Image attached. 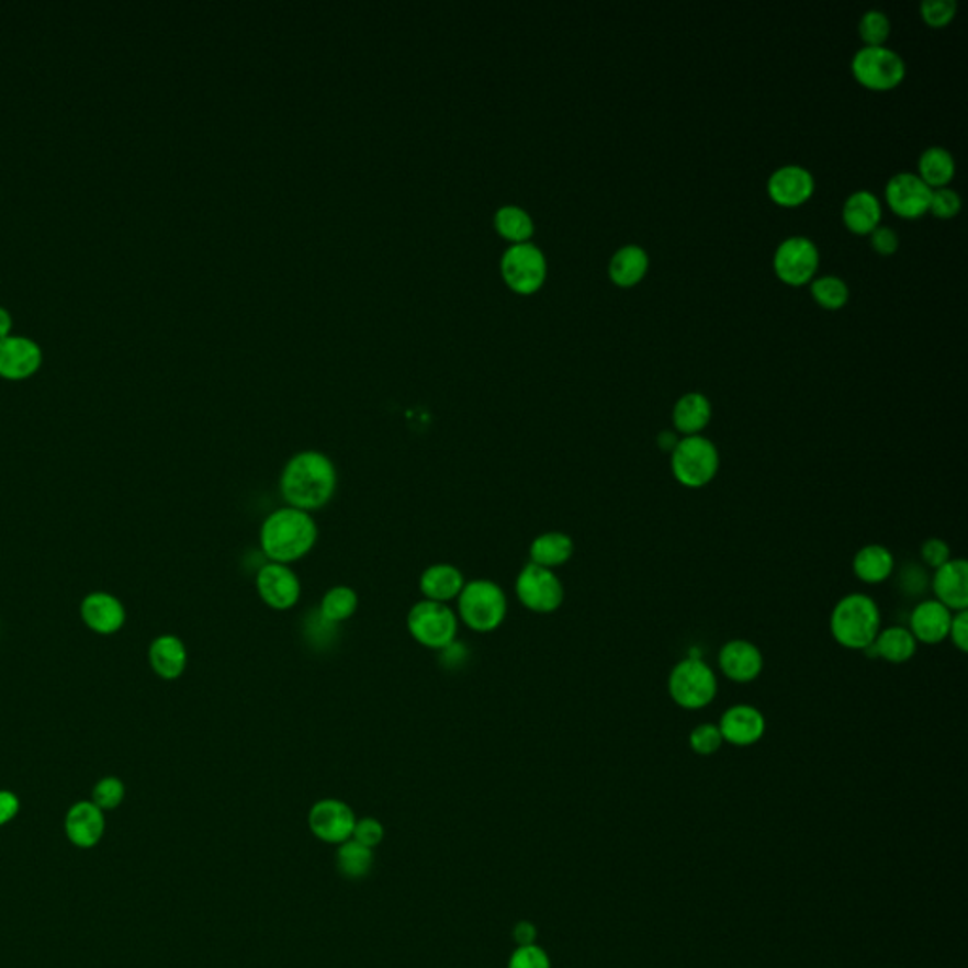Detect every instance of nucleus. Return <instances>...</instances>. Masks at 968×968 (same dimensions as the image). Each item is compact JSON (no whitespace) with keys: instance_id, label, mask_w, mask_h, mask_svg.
I'll list each match as a JSON object with an SVG mask.
<instances>
[{"instance_id":"obj_21","label":"nucleus","mask_w":968,"mask_h":968,"mask_svg":"<svg viewBox=\"0 0 968 968\" xmlns=\"http://www.w3.org/2000/svg\"><path fill=\"white\" fill-rule=\"evenodd\" d=\"M813 188V175L802 165H784L768 178V193L778 205H800L810 199Z\"/></svg>"},{"instance_id":"obj_46","label":"nucleus","mask_w":968,"mask_h":968,"mask_svg":"<svg viewBox=\"0 0 968 968\" xmlns=\"http://www.w3.org/2000/svg\"><path fill=\"white\" fill-rule=\"evenodd\" d=\"M441 655H439V662H441V666L443 668L457 669L460 666H464V662L470 659V651L465 645H462L460 641H452L449 648H444L443 651H439Z\"/></svg>"},{"instance_id":"obj_43","label":"nucleus","mask_w":968,"mask_h":968,"mask_svg":"<svg viewBox=\"0 0 968 968\" xmlns=\"http://www.w3.org/2000/svg\"><path fill=\"white\" fill-rule=\"evenodd\" d=\"M352 836H354V842L371 849V847H375L381 842L382 836H384V829H382L381 823L376 819H362V821L356 823Z\"/></svg>"},{"instance_id":"obj_13","label":"nucleus","mask_w":968,"mask_h":968,"mask_svg":"<svg viewBox=\"0 0 968 968\" xmlns=\"http://www.w3.org/2000/svg\"><path fill=\"white\" fill-rule=\"evenodd\" d=\"M819 267V250L815 243L802 235L781 240L774 254V269L779 279L787 284H804L812 279Z\"/></svg>"},{"instance_id":"obj_9","label":"nucleus","mask_w":968,"mask_h":968,"mask_svg":"<svg viewBox=\"0 0 968 968\" xmlns=\"http://www.w3.org/2000/svg\"><path fill=\"white\" fill-rule=\"evenodd\" d=\"M852 70L863 86L870 89H893L907 75V65L897 52L886 46H865L853 55Z\"/></svg>"},{"instance_id":"obj_10","label":"nucleus","mask_w":968,"mask_h":968,"mask_svg":"<svg viewBox=\"0 0 968 968\" xmlns=\"http://www.w3.org/2000/svg\"><path fill=\"white\" fill-rule=\"evenodd\" d=\"M724 744L736 750H751L761 744L768 732V717L763 709L747 702L730 704L719 717Z\"/></svg>"},{"instance_id":"obj_5","label":"nucleus","mask_w":968,"mask_h":968,"mask_svg":"<svg viewBox=\"0 0 968 968\" xmlns=\"http://www.w3.org/2000/svg\"><path fill=\"white\" fill-rule=\"evenodd\" d=\"M669 473L675 483L687 491H702L721 475V452L706 436L679 439L668 458Z\"/></svg>"},{"instance_id":"obj_16","label":"nucleus","mask_w":968,"mask_h":968,"mask_svg":"<svg viewBox=\"0 0 968 968\" xmlns=\"http://www.w3.org/2000/svg\"><path fill=\"white\" fill-rule=\"evenodd\" d=\"M933 188L921 180L914 172H897L889 178L886 185V199L889 206L899 216L918 218L925 214L931 205Z\"/></svg>"},{"instance_id":"obj_23","label":"nucleus","mask_w":968,"mask_h":968,"mask_svg":"<svg viewBox=\"0 0 968 968\" xmlns=\"http://www.w3.org/2000/svg\"><path fill=\"white\" fill-rule=\"evenodd\" d=\"M104 815L101 808L93 802H78L70 808L65 819V831L76 847H93L101 842L104 834Z\"/></svg>"},{"instance_id":"obj_40","label":"nucleus","mask_w":968,"mask_h":968,"mask_svg":"<svg viewBox=\"0 0 968 968\" xmlns=\"http://www.w3.org/2000/svg\"><path fill=\"white\" fill-rule=\"evenodd\" d=\"M957 12L955 0H923L921 2V15L933 27H942L954 20Z\"/></svg>"},{"instance_id":"obj_24","label":"nucleus","mask_w":968,"mask_h":968,"mask_svg":"<svg viewBox=\"0 0 968 968\" xmlns=\"http://www.w3.org/2000/svg\"><path fill=\"white\" fill-rule=\"evenodd\" d=\"M713 416L709 397L702 392H687L674 403L672 423L679 436H702Z\"/></svg>"},{"instance_id":"obj_7","label":"nucleus","mask_w":968,"mask_h":968,"mask_svg":"<svg viewBox=\"0 0 968 968\" xmlns=\"http://www.w3.org/2000/svg\"><path fill=\"white\" fill-rule=\"evenodd\" d=\"M458 622V615L439 601H416L407 615V630L413 640L431 651H443L457 641Z\"/></svg>"},{"instance_id":"obj_6","label":"nucleus","mask_w":968,"mask_h":968,"mask_svg":"<svg viewBox=\"0 0 968 968\" xmlns=\"http://www.w3.org/2000/svg\"><path fill=\"white\" fill-rule=\"evenodd\" d=\"M458 619L477 634H491L504 624L507 617V596L498 583L491 579L465 581L457 598Z\"/></svg>"},{"instance_id":"obj_3","label":"nucleus","mask_w":968,"mask_h":968,"mask_svg":"<svg viewBox=\"0 0 968 968\" xmlns=\"http://www.w3.org/2000/svg\"><path fill=\"white\" fill-rule=\"evenodd\" d=\"M880 604L863 590L840 596L829 615V634L847 653H863L881 632Z\"/></svg>"},{"instance_id":"obj_27","label":"nucleus","mask_w":968,"mask_h":968,"mask_svg":"<svg viewBox=\"0 0 968 968\" xmlns=\"http://www.w3.org/2000/svg\"><path fill=\"white\" fill-rule=\"evenodd\" d=\"M82 617L86 624L99 634H114L125 622V609L114 596L97 593L83 600Z\"/></svg>"},{"instance_id":"obj_29","label":"nucleus","mask_w":968,"mask_h":968,"mask_svg":"<svg viewBox=\"0 0 968 968\" xmlns=\"http://www.w3.org/2000/svg\"><path fill=\"white\" fill-rule=\"evenodd\" d=\"M847 227L855 233H873L880 225V199L873 191L859 190L852 193L842 211Z\"/></svg>"},{"instance_id":"obj_25","label":"nucleus","mask_w":968,"mask_h":968,"mask_svg":"<svg viewBox=\"0 0 968 968\" xmlns=\"http://www.w3.org/2000/svg\"><path fill=\"white\" fill-rule=\"evenodd\" d=\"M465 587L464 573L452 564H431L424 570L418 581V588L423 593L424 600L449 604L457 600L462 588Z\"/></svg>"},{"instance_id":"obj_36","label":"nucleus","mask_w":968,"mask_h":968,"mask_svg":"<svg viewBox=\"0 0 968 968\" xmlns=\"http://www.w3.org/2000/svg\"><path fill=\"white\" fill-rule=\"evenodd\" d=\"M812 295L823 307L840 308L847 303L849 288H847L846 280L840 279L836 274H825V277H818L813 280Z\"/></svg>"},{"instance_id":"obj_8","label":"nucleus","mask_w":968,"mask_h":968,"mask_svg":"<svg viewBox=\"0 0 968 968\" xmlns=\"http://www.w3.org/2000/svg\"><path fill=\"white\" fill-rule=\"evenodd\" d=\"M515 594L520 604L538 615H553L566 601V587L554 570L528 562L515 581Z\"/></svg>"},{"instance_id":"obj_26","label":"nucleus","mask_w":968,"mask_h":968,"mask_svg":"<svg viewBox=\"0 0 968 968\" xmlns=\"http://www.w3.org/2000/svg\"><path fill=\"white\" fill-rule=\"evenodd\" d=\"M575 549L577 545L570 533L551 530V532L539 533L532 539V543L528 547V556L536 566L554 570V567L566 566L567 562L573 559Z\"/></svg>"},{"instance_id":"obj_33","label":"nucleus","mask_w":968,"mask_h":968,"mask_svg":"<svg viewBox=\"0 0 968 968\" xmlns=\"http://www.w3.org/2000/svg\"><path fill=\"white\" fill-rule=\"evenodd\" d=\"M496 227L504 237L515 243H525L533 233L530 214L517 205H505L496 212Z\"/></svg>"},{"instance_id":"obj_45","label":"nucleus","mask_w":968,"mask_h":968,"mask_svg":"<svg viewBox=\"0 0 968 968\" xmlns=\"http://www.w3.org/2000/svg\"><path fill=\"white\" fill-rule=\"evenodd\" d=\"M873 246L880 254H893L899 248V235L889 225H878L873 229Z\"/></svg>"},{"instance_id":"obj_48","label":"nucleus","mask_w":968,"mask_h":968,"mask_svg":"<svg viewBox=\"0 0 968 968\" xmlns=\"http://www.w3.org/2000/svg\"><path fill=\"white\" fill-rule=\"evenodd\" d=\"M679 439H682V436L677 431L672 430V428H662L655 436L656 450L664 454V457L669 458V454L674 452L675 447L679 443Z\"/></svg>"},{"instance_id":"obj_18","label":"nucleus","mask_w":968,"mask_h":968,"mask_svg":"<svg viewBox=\"0 0 968 968\" xmlns=\"http://www.w3.org/2000/svg\"><path fill=\"white\" fill-rule=\"evenodd\" d=\"M849 567L859 585L878 587L893 577L897 572V556L891 547L883 543H866L853 553Z\"/></svg>"},{"instance_id":"obj_11","label":"nucleus","mask_w":968,"mask_h":968,"mask_svg":"<svg viewBox=\"0 0 968 968\" xmlns=\"http://www.w3.org/2000/svg\"><path fill=\"white\" fill-rule=\"evenodd\" d=\"M716 662L724 679L742 687L757 682L766 668L764 649L750 638H734L723 643Z\"/></svg>"},{"instance_id":"obj_12","label":"nucleus","mask_w":968,"mask_h":968,"mask_svg":"<svg viewBox=\"0 0 968 968\" xmlns=\"http://www.w3.org/2000/svg\"><path fill=\"white\" fill-rule=\"evenodd\" d=\"M502 273L515 292L532 294L545 280V256L536 245L515 243L505 250Z\"/></svg>"},{"instance_id":"obj_28","label":"nucleus","mask_w":968,"mask_h":968,"mask_svg":"<svg viewBox=\"0 0 968 968\" xmlns=\"http://www.w3.org/2000/svg\"><path fill=\"white\" fill-rule=\"evenodd\" d=\"M150 664L161 679H178L188 666V651L182 640L171 634L159 635L151 643Z\"/></svg>"},{"instance_id":"obj_4","label":"nucleus","mask_w":968,"mask_h":968,"mask_svg":"<svg viewBox=\"0 0 968 968\" xmlns=\"http://www.w3.org/2000/svg\"><path fill=\"white\" fill-rule=\"evenodd\" d=\"M669 700L689 713H702L716 704L719 696V677L713 664L700 659H682L675 662L666 677Z\"/></svg>"},{"instance_id":"obj_39","label":"nucleus","mask_w":968,"mask_h":968,"mask_svg":"<svg viewBox=\"0 0 968 968\" xmlns=\"http://www.w3.org/2000/svg\"><path fill=\"white\" fill-rule=\"evenodd\" d=\"M125 797V787L117 778H104L93 789V804L101 810H116Z\"/></svg>"},{"instance_id":"obj_38","label":"nucleus","mask_w":968,"mask_h":968,"mask_svg":"<svg viewBox=\"0 0 968 968\" xmlns=\"http://www.w3.org/2000/svg\"><path fill=\"white\" fill-rule=\"evenodd\" d=\"M952 553H954L952 543L944 538H928L918 547V560L927 570H938L944 566L946 562L954 559Z\"/></svg>"},{"instance_id":"obj_31","label":"nucleus","mask_w":968,"mask_h":968,"mask_svg":"<svg viewBox=\"0 0 968 968\" xmlns=\"http://www.w3.org/2000/svg\"><path fill=\"white\" fill-rule=\"evenodd\" d=\"M360 606V598L354 588L347 585H337L329 588L328 593L322 596L318 615L329 624H341L354 617Z\"/></svg>"},{"instance_id":"obj_44","label":"nucleus","mask_w":968,"mask_h":968,"mask_svg":"<svg viewBox=\"0 0 968 968\" xmlns=\"http://www.w3.org/2000/svg\"><path fill=\"white\" fill-rule=\"evenodd\" d=\"M948 641L955 651H959L963 655L968 653V609L957 611L952 619L949 627Z\"/></svg>"},{"instance_id":"obj_14","label":"nucleus","mask_w":968,"mask_h":968,"mask_svg":"<svg viewBox=\"0 0 968 968\" xmlns=\"http://www.w3.org/2000/svg\"><path fill=\"white\" fill-rule=\"evenodd\" d=\"M256 590L267 607L274 611H288L300 601L301 581L286 564L266 562L256 572Z\"/></svg>"},{"instance_id":"obj_49","label":"nucleus","mask_w":968,"mask_h":968,"mask_svg":"<svg viewBox=\"0 0 968 968\" xmlns=\"http://www.w3.org/2000/svg\"><path fill=\"white\" fill-rule=\"evenodd\" d=\"M536 934H538V931L528 921H522V923L515 927V941L519 942L520 946H533Z\"/></svg>"},{"instance_id":"obj_1","label":"nucleus","mask_w":968,"mask_h":968,"mask_svg":"<svg viewBox=\"0 0 968 968\" xmlns=\"http://www.w3.org/2000/svg\"><path fill=\"white\" fill-rule=\"evenodd\" d=\"M279 486L288 507L313 515L334 499L337 468L320 450H303L288 460L280 473Z\"/></svg>"},{"instance_id":"obj_30","label":"nucleus","mask_w":968,"mask_h":968,"mask_svg":"<svg viewBox=\"0 0 968 968\" xmlns=\"http://www.w3.org/2000/svg\"><path fill=\"white\" fill-rule=\"evenodd\" d=\"M649 269V256L640 245L621 246L609 261V277L619 286H634Z\"/></svg>"},{"instance_id":"obj_15","label":"nucleus","mask_w":968,"mask_h":968,"mask_svg":"<svg viewBox=\"0 0 968 968\" xmlns=\"http://www.w3.org/2000/svg\"><path fill=\"white\" fill-rule=\"evenodd\" d=\"M954 611L942 606L938 600H921L912 607L908 614V630L912 632L918 643L927 648H941L948 643L949 627H952Z\"/></svg>"},{"instance_id":"obj_2","label":"nucleus","mask_w":968,"mask_h":968,"mask_svg":"<svg viewBox=\"0 0 968 968\" xmlns=\"http://www.w3.org/2000/svg\"><path fill=\"white\" fill-rule=\"evenodd\" d=\"M318 541V526L313 515L295 507H280L260 528V551L269 562L294 564L305 559Z\"/></svg>"},{"instance_id":"obj_19","label":"nucleus","mask_w":968,"mask_h":968,"mask_svg":"<svg viewBox=\"0 0 968 968\" xmlns=\"http://www.w3.org/2000/svg\"><path fill=\"white\" fill-rule=\"evenodd\" d=\"M931 593L934 600L948 607L949 611L968 609V562L963 556H954L944 566L934 570L931 577Z\"/></svg>"},{"instance_id":"obj_20","label":"nucleus","mask_w":968,"mask_h":968,"mask_svg":"<svg viewBox=\"0 0 968 968\" xmlns=\"http://www.w3.org/2000/svg\"><path fill=\"white\" fill-rule=\"evenodd\" d=\"M920 643L915 641L907 624H891L881 628L870 648L863 651V656L868 661H881L889 666H904L918 656Z\"/></svg>"},{"instance_id":"obj_32","label":"nucleus","mask_w":968,"mask_h":968,"mask_svg":"<svg viewBox=\"0 0 968 968\" xmlns=\"http://www.w3.org/2000/svg\"><path fill=\"white\" fill-rule=\"evenodd\" d=\"M920 178L933 190L948 185L955 175V159L946 148L931 146L920 156Z\"/></svg>"},{"instance_id":"obj_22","label":"nucleus","mask_w":968,"mask_h":968,"mask_svg":"<svg viewBox=\"0 0 968 968\" xmlns=\"http://www.w3.org/2000/svg\"><path fill=\"white\" fill-rule=\"evenodd\" d=\"M41 347L29 337H0V373L8 379H23L41 365Z\"/></svg>"},{"instance_id":"obj_41","label":"nucleus","mask_w":968,"mask_h":968,"mask_svg":"<svg viewBox=\"0 0 968 968\" xmlns=\"http://www.w3.org/2000/svg\"><path fill=\"white\" fill-rule=\"evenodd\" d=\"M928 211H933L934 216H938V218H952L957 212L961 211V198H959L957 191L952 190L948 185L936 188V190H933Z\"/></svg>"},{"instance_id":"obj_35","label":"nucleus","mask_w":968,"mask_h":968,"mask_svg":"<svg viewBox=\"0 0 968 968\" xmlns=\"http://www.w3.org/2000/svg\"><path fill=\"white\" fill-rule=\"evenodd\" d=\"M687 745H689L690 753L696 755V757H713L719 751L723 750L724 745L723 734L719 730V724L711 723V721H702V723L695 724L690 729L689 736H687Z\"/></svg>"},{"instance_id":"obj_42","label":"nucleus","mask_w":968,"mask_h":968,"mask_svg":"<svg viewBox=\"0 0 968 968\" xmlns=\"http://www.w3.org/2000/svg\"><path fill=\"white\" fill-rule=\"evenodd\" d=\"M509 968H551V961L545 952L538 946H520L513 954Z\"/></svg>"},{"instance_id":"obj_34","label":"nucleus","mask_w":968,"mask_h":968,"mask_svg":"<svg viewBox=\"0 0 968 968\" xmlns=\"http://www.w3.org/2000/svg\"><path fill=\"white\" fill-rule=\"evenodd\" d=\"M337 866H339L342 876H347L350 880H358V878L368 876L371 870L373 853L369 847L362 846L358 842H347L337 852Z\"/></svg>"},{"instance_id":"obj_50","label":"nucleus","mask_w":968,"mask_h":968,"mask_svg":"<svg viewBox=\"0 0 968 968\" xmlns=\"http://www.w3.org/2000/svg\"><path fill=\"white\" fill-rule=\"evenodd\" d=\"M10 326H12V316L7 308L0 307V337H7Z\"/></svg>"},{"instance_id":"obj_37","label":"nucleus","mask_w":968,"mask_h":968,"mask_svg":"<svg viewBox=\"0 0 968 968\" xmlns=\"http://www.w3.org/2000/svg\"><path fill=\"white\" fill-rule=\"evenodd\" d=\"M891 33V21L881 10H868L859 21V35L866 46H883Z\"/></svg>"},{"instance_id":"obj_47","label":"nucleus","mask_w":968,"mask_h":968,"mask_svg":"<svg viewBox=\"0 0 968 968\" xmlns=\"http://www.w3.org/2000/svg\"><path fill=\"white\" fill-rule=\"evenodd\" d=\"M20 812V798L14 792L0 791V825H7Z\"/></svg>"},{"instance_id":"obj_17","label":"nucleus","mask_w":968,"mask_h":968,"mask_svg":"<svg viewBox=\"0 0 968 968\" xmlns=\"http://www.w3.org/2000/svg\"><path fill=\"white\" fill-rule=\"evenodd\" d=\"M308 825L318 838L331 844H341L352 836L356 815L341 800L326 798L313 806V810L308 813Z\"/></svg>"}]
</instances>
